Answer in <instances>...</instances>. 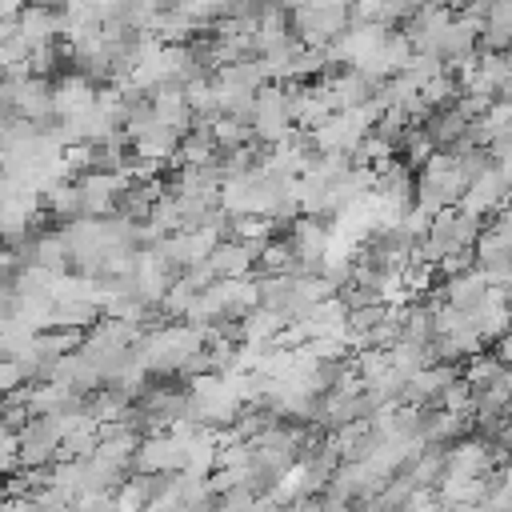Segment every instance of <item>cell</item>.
Here are the masks:
<instances>
[{"instance_id":"cell-19","label":"cell","mask_w":512,"mask_h":512,"mask_svg":"<svg viewBox=\"0 0 512 512\" xmlns=\"http://www.w3.org/2000/svg\"><path fill=\"white\" fill-rule=\"evenodd\" d=\"M420 100H424L428 108H440V104L456 100V80H452L448 72H436L428 84H420Z\"/></svg>"},{"instance_id":"cell-17","label":"cell","mask_w":512,"mask_h":512,"mask_svg":"<svg viewBox=\"0 0 512 512\" xmlns=\"http://www.w3.org/2000/svg\"><path fill=\"white\" fill-rule=\"evenodd\" d=\"M256 272H264V276L292 272V248H288L284 236H268V240L256 248Z\"/></svg>"},{"instance_id":"cell-15","label":"cell","mask_w":512,"mask_h":512,"mask_svg":"<svg viewBox=\"0 0 512 512\" xmlns=\"http://www.w3.org/2000/svg\"><path fill=\"white\" fill-rule=\"evenodd\" d=\"M100 320V304L92 300H56L48 328H92Z\"/></svg>"},{"instance_id":"cell-13","label":"cell","mask_w":512,"mask_h":512,"mask_svg":"<svg viewBox=\"0 0 512 512\" xmlns=\"http://www.w3.org/2000/svg\"><path fill=\"white\" fill-rule=\"evenodd\" d=\"M472 432V420L468 412H448V408H424V432L420 440L424 444H452L460 436Z\"/></svg>"},{"instance_id":"cell-10","label":"cell","mask_w":512,"mask_h":512,"mask_svg":"<svg viewBox=\"0 0 512 512\" xmlns=\"http://www.w3.org/2000/svg\"><path fill=\"white\" fill-rule=\"evenodd\" d=\"M372 192L400 216L408 204H412V168L408 164H400V160H388L380 172H376V180H372Z\"/></svg>"},{"instance_id":"cell-26","label":"cell","mask_w":512,"mask_h":512,"mask_svg":"<svg viewBox=\"0 0 512 512\" xmlns=\"http://www.w3.org/2000/svg\"><path fill=\"white\" fill-rule=\"evenodd\" d=\"M304 4H332V8H348L352 0H280V8H284V12H292V8H304Z\"/></svg>"},{"instance_id":"cell-21","label":"cell","mask_w":512,"mask_h":512,"mask_svg":"<svg viewBox=\"0 0 512 512\" xmlns=\"http://www.w3.org/2000/svg\"><path fill=\"white\" fill-rule=\"evenodd\" d=\"M384 312H388V304H364V308H348V316H344L348 336H352V332H368L376 320H384Z\"/></svg>"},{"instance_id":"cell-1","label":"cell","mask_w":512,"mask_h":512,"mask_svg":"<svg viewBox=\"0 0 512 512\" xmlns=\"http://www.w3.org/2000/svg\"><path fill=\"white\" fill-rule=\"evenodd\" d=\"M460 192H464V172L452 152H432L412 172V204H420L424 212L452 208L460 200Z\"/></svg>"},{"instance_id":"cell-16","label":"cell","mask_w":512,"mask_h":512,"mask_svg":"<svg viewBox=\"0 0 512 512\" xmlns=\"http://www.w3.org/2000/svg\"><path fill=\"white\" fill-rule=\"evenodd\" d=\"M276 232V224L268 216H256V212H240V216H228V236L232 240H244V244H264L268 236Z\"/></svg>"},{"instance_id":"cell-5","label":"cell","mask_w":512,"mask_h":512,"mask_svg":"<svg viewBox=\"0 0 512 512\" xmlns=\"http://www.w3.org/2000/svg\"><path fill=\"white\" fill-rule=\"evenodd\" d=\"M216 240H220L216 232H208V228H192V232H168V236H160L156 248L176 264V272H184V268H192V264H204Z\"/></svg>"},{"instance_id":"cell-8","label":"cell","mask_w":512,"mask_h":512,"mask_svg":"<svg viewBox=\"0 0 512 512\" xmlns=\"http://www.w3.org/2000/svg\"><path fill=\"white\" fill-rule=\"evenodd\" d=\"M208 268L216 276H252L256 272V244H244V240H216L212 252H208Z\"/></svg>"},{"instance_id":"cell-7","label":"cell","mask_w":512,"mask_h":512,"mask_svg":"<svg viewBox=\"0 0 512 512\" xmlns=\"http://www.w3.org/2000/svg\"><path fill=\"white\" fill-rule=\"evenodd\" d=\"M436 288H440L444 304H452V308H460V312H468V316L476 320V312H480V304H484V292H488V280H484L480 268L472 264V268H464V272L444 276V284H436Z\"/></svg>"},{"instance_id":"cell-6","label":"cell","mask_w":512,"mask_h":512,"mask_svg":"<svg viewBox=\"0 0 512 512\" xmlns=\"http://www.w3.org/2000/svg\"><path fill=\"white\" fill-rule=\"evenodd\" d=\"M180 460H184V448L168 432H156V436H140L128 472H180Z\"/></svg>"},{"instance_id":"cell-12","label":"cell","mask_w":512,"mask_h":512,"mask_svg":"<svg viewBox=\"0 0 512 512\" xmlns=\"http://www.w3.org/2000/svg\"><path fill=\"white\" fill-rule=\"evenodd\" d=\"M16 36H20L28 48H36V44H52V40L60 36V28H56V8L24 4V8L16 12Z\"/></svg>"},{"instance_id":"cell-22","label":"cell","mask_w":512,"mask_h":512,"mask_svg":"<svg viewBox=\"0 0 512 512\" xmlns=\"http://www.w3.org/2000/svg\"><path fill=\"white\" fill-rule=\"evenodd\" d=\"M176 4H180L188 16H196L204 28H208L212 20H220V16H224V8H228V0H176Z\"/></svg>"},{"instance_id":"cell-3","label":"cell","mask_w":512,"mask_h":512,"mask_svg":"<svg viewBox=\"0 0 512 512\" xmlns=\"http://www.w3.org/2000/svg\"><path fill=\"white\" fill-rule=\"evenodd\" d=\"M348 24V8H332V4H304L288 12V32L308 44V48H324L332 44Z\"/></svg>"},{"instance_id":"cell-27","label":"cell","mask_w":512,"mask_h":512,"mask_svg":"<svg viewBox=\"0 0 512 512\" xmlns=\"http://www.w3.org/2000/svg\"><path fill=\"white\" fill-rule=\"evenodd\" d=\"M28 0H0V20H8V16H16L20 8H24Z\"/></svg>"},{"instance_id":"cell-28","label":"cell","mask_w":512,"mask_h":512,"mask_svg":"<svg viewBox=\"0 0 512 512\" xmlns=\"http://www.w3.org/2000/svg\"><path fill=\"white\" fill-rule=\"evenodd\" d=\"M32 4H44V8H60L64 0H32Z\"/></svg>"},{"instance_id":"cell-23","label":"cell","mask_w":512,"mask_h":512,"mask_svg":"<svg viewBox=\"0 0 512 512\" xmlns=\"http://www.w3.org/2000/svg\"><path fill=\"white\" fill-rule=\"evenodd\" d=\"M12 468H20V460H16V432L0 428V476H8Z\"/></svg>"},{"instance_id":"cell-24","label":"cell","mask_w":512,"mask_h":512,"mask_svg":"<svg viewBox=\"0 0 512 512\" xmlns=\"http://www.w3.org/2000/svg\"><path fill=\"white\" fill-rule=\"evenodd\" d=\"M264 4H268V0H228L224 16H232V20H256V16L264 12Z\"/></svg>"},{"instance_id":"cell-9","label":"cell","mask_w":512,"mask_h":512,"mask_svg":"<svg viewBox=\"0 0 512 512\" xmlns=\"http://www.w3.org/2000/svg\"><path fill=\"white\" fill-rule=\"evenodd\" d=\"M92 100H96V84L80 72H64L52 84V116H76V112L92 108Z\"/></svg>"},{"instance_id":"cell-25","label":"cell","mask_w":512,"mask_h":512,"mask_svg":"<svg viewBox=\"0 0 512 512\" xmlns=\"http://www.w3.org/2000/svg\"><path fill=\"white\" fill-rule=\"evenodd\" d=\"M16 384H24L20 364H16V360H8V356H0V396H8Z\"/></svg>"},{"instance_id":"cell-2","label":"cell","mask_w":512,"mask_h":512,"mask_svg":"<svg viewBox=\"0 0 512 512\" xmlns=\"http://www.w3.org/2000/svg\"><path fill=\"white\" fill-rule=\"evenodd\" d=\"M248 128H252V136H256L260 144H276V140H284V136L292 132V108H288V92H284V84L268 80V84L256 88Z\"/></svg>"},{"instance_id":"cell-14","label":"cell","mask_w":512,"mask_h":512,"mask_svg":"<svg viewBox=\"0 0 512 512\" xmlns=\"http://www.w3.org/2000/svg\"><path fill=\"white\" fill-rule=\"evenodd\" d=\"M40 208L56 220H72L80 216V196H76V180H52L44 192H40Z\"/></svg>"},{"instance_id":"cell-20","label":"cell","mask_w":512,"mask_h":512,"mask_svg":"<svg viewBox=\"0 0 512 512\" xmlns=\"http://www.w3.org/2000/svg\"><path fill=\"white\" fill-rule=\"evenodd\" d=\"M412 8H416V0H376V24L396 28L412 16Z\"/></svg>"},{"instance_id":"cell-18","label":"cell","mask_w":512,"mask_h":512,"mask_svg":"<svg viewBox=\"0 0 512 512\" xmlns=\"http://www.w3.org/2000/svg\"><path fill=\"white\" fill-rule=\"evenodd\" d=\"M500 368H508V364H500L492 352H484V348H480V352L464 356V372H460V376L472 384V392H480V388H484V384H488V380H492Z\"/></svg>"},{"instance_id":"cell-11","label":"cell","mask_w":512,"mask_h":512,"mask_svg":"<svg viewBox=\"0 0 512 512\" xmlns=\"http://www.w3.org/2000/svg\"><path fill=\"white\" fill-rule=\"evenodd\" d=\"M204 24L196 20V16H188L176 0H168V4H160V12L152 16V36L160 40V44H184V40H192L196 32H200Z\"/></svg>"},{"instance_id":"cell-4","label":"cell","mask_w":512,"mask_h":512,"mask_svg":"<svg viewBox=\"0 0 512 512\" xmlns=\"http://www.w3.org/2000/svg\"><path fill=\"white\" fill-rule=\"evenodd\" d=\"M12 108H16V116L32 120L36 128L48 124L52 120V80L48 76H36V72L20 76L12 84Z\"/></svg>"}]
</instances>
